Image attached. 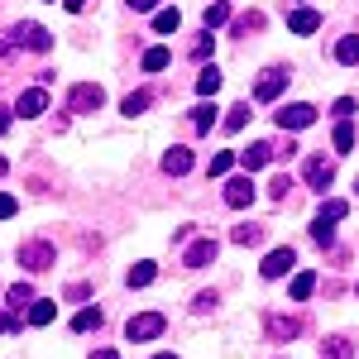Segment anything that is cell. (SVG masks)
Returning <instances> with one entry per match:
<instances>
[{
  "label": "cell",
  "instance_id": "cell-1",
  "mask_svg": "<svg viewBox=\"0 0 359 359\" xmlns=\"http://www.w3.org/2000/svg\"><path fill=\"white\" fill-rule=\"evenodd\" d=\"M345 216H350V206H345V201H321L316 225H311V240H316V245H331V235H335L331 225H340Z\"/></svg>",
  "mask_w": 359,
  "mask_h": 359
},
{
  "label": "cell",
  "instance_id": "cell-2",
  "mask_svg": "<svg viewBox=\"0 0 359 359\" xmlns=\"http://www.w3.org/2000/svg\"><path fill=\"white\" fill-rule=\"evenodd\" d=\"M57 259V249L48 245V240H29V245H20V269H29V273H48Z\"/></svg>",
  "mask_w": 359,
  "mask_h": 359
},
{
  "label": "cell",
  "instance_id": "cell-3",
  "mask_svg": "<svg viewBox=\"0 0 359 359\" xmlns=\"http://www.w3.org/2000/svg\"><path fill=\"white\" fill-rule=\"evenodd\" d=\"M163 331H168L163 311H139V316L125 321V335H130V340H154V335H163Z\"/></svg>",
  "mask_w": 359,
  "mask_h": 359
},
{
  "label": "cell",
  "instance_id": "cell-4",
  "mask_svg": "<svg viewBox=\"0 0 359 359\" xmlns=\"http://www.w3.org/2000/svg\"><path fill=\"white\" fill-rule=\"evenodd\" d=\"M101 101H106V91H101L96 82H77L72 91H67V106H72L77 115H91V111H101Z\"/></svg>",
  "mask_w": 359,
  "mask_h": 359
},
{
  "label": "cell",
  "instance_id": "cell-5",
  "mask_svg": "<svg viewBox=\"0 0 359 359\" xmlns=\"http://www.w3.org/2000/svg\"><path fill=\"white\" fill-rule=\"evenodd\" d=\"M283 86H287V72H283V67H269V72H259L254 96H259V101H278V96H283Z\"/></svg>",
  "mask_w": 359,
  "mask_h": 359
},
{
  "label": "cell",
  "instance_id": "cell-6",
  "mask_svg": "<svg viewBox=\"0 0 359 359\" xmlns=\"http://www.w3.org/2000/svg\"><path fill=\"white\" fill-rule=\"evenodd\" d=\"M273 120H278V125H283V130H306V125L316 120V111H311L306 101H297V106H283V111H278Z\"/></svg>",
  "mask_w": 359,
  "mask_h": 359
},
{
  "label": "cell",
  "instance_id": "cell-7",
  "mask_svg": "<svg viewBox=\"0 0 359 359\" xmlns=\"http://www.w3.org/2000/svg\"><path fill=\"white\" fill-rule=\"evenodd\" d=\"M331 182H335V163H331V158H306V187L326 192Z\"/></svg>",
  "mask_w": 359,
  "mask_h": 359
},
{
  "label": "cell",
  "instance_id": "cell-8",
  "mask_svg": "<svg viewBox=\"0 0 359 359\" xmlns=\"http://www.w3.org/2000/svg\"><path fill=\"white\" fill-rule=\"evenodd\" d=\"M235 158H240V168H245V172H259V168L273 163V144H264V139H259V144H249L245 154H235Z\"/></svg>",
  "mask_w": 359,
  "mask_h": 359
},
{
  "label": "cell",
  "instance_id": "cell-9",
  "mask_svg": "<svg viewBox=\"0 0 359 359\" xmlns=\"http://www.w3.org/2000/svg\"><path fill=\"white\" fill-rule=\"evenodd\" d=\"M292 264H297V254H292V249L283 245V249H273V254H269V259L259 264V273H264V278H283L287 269H292Z\"/></svg>",
  "mask_w": 359,
  "mask_h": 359
},
{
  "label": "cell",
  "instance_id": "cell-10",
  "mask_svg": "<svg viewBox=\"0 0 359 359\" xmlns=\"http://www.w3.org/2000/svg\"><path fill=\"white\" fill-rule=\"evenodd\" d=\"M216 254H221V249H216V240H192L182 264H187V269H206V264H216Z\"/></svg>",
  "mask_w": 359,
  "mask_h": 359
},
{
  "label": "cell",
  "instance_id": "cell-11",
  "mask_svg": "<svg viewBox=\"0 0 359 359\" xmlns=\"http://www.w3.org/2000/svg\"><path fill=\"white\" fill-rule=\"evenodd\" d=\"M302 335V316H269V340H297Z\"/></svg>",
  "mask_w": 359,
  "mask_h": 359
},
{
  "label": "cell",
  "instance_id": "cell-12",
  "mask_svg": "<svg viewBox=\"0 0 359 359\" xmlns=\"http://www.w3.org/2000/svg\"><path fill=\"white\" fill-rule=\"evenodd\" d=\"M15 34L25 39V48H34V53H48V48H53V34H48L43 25H20Z\"/></svg>",
  "mask_w": 359,
  "mask_h": 359
},
{
  "label": "cell",
  "instance_id": "cell-13",
  "mask_svg": "<svg viewBox=\"0 0 359 359\" xmlns=\"http://www.w3.org/2000/svg\"><path fill=\"white\" fill-rule=\"evenodd\" d=\"M48 111V91H43V86H34V91H25V96H20V101H15V115H43Z\"/></svg>",
  "mask_w": 359,
  "mask_h": 359
},
{
  "label": "cell",
  "instance_id": "cell-14",
  "mask_svg": "<svg viewBox=\"0 0 359 359\" xmlns=\"http://www.w3.org/2000/svg\"><path fill=\"white\" fill-rule=\"evenodd\" d=\"M249 201H254V182H249V177H230V182H225V206L240 211V206H249Z\"/></svg>",
  "mask_w": 359,
  "mask_h": 359
},
{
  "label": "cell",
  "instance_id": "cell-15",
  "mask_svg": "<svg viewBox=\"0 0 359 359\" xmlns=\"http://www.w3.org/2000/svg\"><path fill=\"white\" fill-rule=\"evenodd\" d=\"M187 168H192V149H182V144H172V149L163 154V172H168V177H182Z\"/></svg>",
  "mask_w": 359,
  "mask_h": 359
},
{
  "label": "cell",
  "instance_id": "cell-16",
  "mask_svg": "<svg viewBox=\"0 0 359 359\" xmlns=\"http://www.w3.org/2000/svg\"><path fill=\"white\" fill-rule=\"evenodd\" d=\"M287 29H292V34H316V29H321V15H316V10H292V15H287Z\"/></svg>",
  "mask_w": 359,
  "mask_h": 359
},
{
  "label": "cell",
  "instance_id": "cell-17",
  "mask_svg": "<svg viewBox=\"0 0 359 359\" xmlns=\"http://www.w3.org/2000/svg\"><path fill=\"white\" fill-rule=\"evenodd\" d=\"M321 359H355V340H350V335H331V340L321 345Z\"/></svg>",
  "mask_w": 359,
  "mask_h": 359
},
{
  "label": "cell",
  "instance_id": "cell-18",
  "mask_svg": "<svg viewBox=\"0 0 359 359\" xmlns=\"http://www.w3.org/2000/svg\"><path fill=\"white\" fill-rule=\"evenodd\" d=\"M57 316V302H48V297H34L29 302V326H48Z\"/></svg>",
  "mask_w": 359,
  "mask_h": 359
},
{
  "label": "cell",
  "instance_id": "cell-19",
  "mask_svg": "<svg viewBox=\"0 0 359 359\" xmlns=\"http://www.w3.org/2000/svg\"><path fill=\"white\" fill-rule=\"evenodd\" d=\"M230 240H235V245H264V225H254V221H245V225H235V230H230Z\"/></svg>",
  "mask_w": 359,
  "mask_h": 359
},
{
  "label": "cell",
  "instance_id": "cell-20",
  "mask_svg": "<svg viewBox=\"0 0 359 359\" xmlns=\"http://www.w3.org/2000/svg\"><path fill=\"white\" fill-rule=\"evenodd\" d=\"M287 292H292V302H306V297L316 292V273H311V269H302V273L292 278V287H287Z\"/></svg>",
  "mask_w": 359,
  "mask_h": 359
},
{
  "label": "cell",
  "instance_id": "cell-21",
  "mask_svg": "<svg viewBox=\"0 0 359 359\" xmlns=\"http://www.w3.org/2000/svg\"><path fill=\"white\" fill-rule=\"evenodd\" d=\"M101 326V306H82L77 316H72V331L82 335V331H96Z\"/></svg>",
  "mask_w": 359,
  "mask_h": 359
},
{
  "label": "cell",
  "instance_id": "cell-22",
  "mask_svg": "<svg viewBox=\"0 0 359 359\" xmlns=\"http://www.w3.org/2000/svg\"><path fill=\"white\" fill-rule=\"evenodd\" d=\"M5 302H10V311L20 316V306H29V302H34V287H29V283H15V287L5 292Z\"/></svg>",
  "mask_w": 359,
  "mask_h": 359
},
{
  "label": "cell",
  "instance_id": "cell-23",
  "mask_svg": "<svg viewBox=\"0 0 359 359\" xmlns=\"http://www.w3.org/2000/svg\"><path fill=\"white\" fill-rule=\"evenodd\" d=\"M335 62H345V67L359 62V34H350V39H340V43H335Z\"/></svg>",
  "mask_w": 359,
  "mask_h": 359
},
{
  "label": "cell",
  "instance_id": "cell-24",
  "mask_svg": "<svg viewBox=\"0 0 359 359\" xmlns=\"http://www.w3.org/2000/svg\"><path fill=\"white\" fill-rule=\"evenodd\" d=\"M196 91H201V96H216V91H221V72H216V67H201V72H196Z\"/></svg>",
  "mask_w": 359,
  "mask_h": 359
},
{
  "label": "cell",
  "instance_id": "cell-25",
  "mask_svg": "<svg viewBox=\"0 0 359 359\" xmlns=\"http://www.w3.org/2000/svg\"><path fill=\"white\" fill-rule=\"evenodd\" d=\"M331 144H335V154H350V149H355V125H350V120H340Z\"/></svg>",
  "mask_w": 359,
  "mask_h": 359
},
{
  "label": "cell",
  "instance_id": "cell-26",
  "mask_svg": "<svg viewBox=\"0 0 359 359\" xmlns=\"http://www.w3.org/2000/svg\"><path fill=\"white\" fill-rule=\"evenodd\" d=\"M221 25H230V5L216 0V5H206V34H211V29H221Z\"/></svg>",
  "mask_w": 359,
  "mask_h": 359
},
{
  "label": "cell",
  "instance_id": "cell-27",
  "mask_svg": "<svg viewBox=\"0 0 359 359\" xmlns=\"http://www.w3.org/2000/svg\"><path fill=\"white\" fill-rule=\"evenodd\" d=\"M149 106H154V96H149V91H130L120 111H125V115H144V111H149Z\"/></svg>",
  "mask_w": 359,
  "mask_h": 359
},
{
  "label": "cell",
  "instance_id": "cell-28",
  "mask_svg": "<svg viewBox=\"0 0 359 359\" xmlns=\"http://www.w3.org/2000/svg\"><path fill=\"white\" fill-rule=\"evenodd\" d=\"M259 29H264V15H259V10H249V15H240V20H235V39H245V34H259Z\"/></svg>",
  "mask_w": 359,
  "mask_h": 359
},
{
  "label": "cell",
  "instance_id": "cell-29",
  "mask_svg": "<svg viewBox=\"0 0 359 359\" xmlns=\"http://www.w3.org/2000/svg\"><path fill=\"white\" fill-rule=\"evenodd\" d=\"M211 125H216V106H196V111H192V130H196V135H206Z\"/></svg>",
  "mask_w": 359,
  "mask_h": 359
},
{
  "label": "cell",
  "instance_id": "cell-30",
  "mask_svg": "<svg viewBox=\"0 0 359 359\" xmlns=\"http://www.w3.org/2000/svg\"><path fill=\"white\" fill-rule=\"evenodd\" d=\"M177 25H182L177 10H158V15H154V29H158V34H177Z\"/></svg>",
  "mask_w": 359,
  "mask_h": 359
},
{
  "label": "cell",
  "instance_id": "cell-31",
  "mask_svg": "<svg viewBox=\"0 0 359 359\" xmlns=\"http://www.w3.org/2000/svg\"><path fill=\"white\" fill-rule=\"evenodd\" d=\"M154 273H158V269H154L149 259H144V264H135V269H130V287H149V283H154Z\"/></svg>",
  "mask_w": 359,
  "mask_h": 359
},
{
  "label": "cell",
  "instance_id": "cell-32",
  "mask_svg": "<svg viewBox=\"0 0 359 359\" xmlns=\"http://www.w3.org/2000/svg\"><path fill=\"white\" fill-rule=\"evenodd\" d=\"M168 67V48H149L144 53V72H163Z\"/></svg>",
  "mask_w": 359,
  "mask_h": 359
},
{
  "label": "cell",
  "instance_id": "cell-33",
  "mask_svg": "<svg viewBox=\"0 0 359 359\" xmlns=\"http://www.w3.org/2000/svg\"><path fill=\"white\" fill-rule=\"evenodd\" d=\"M245 120H249V106H230L225 111V130H245Z\"/></svg>",
  "mask_w": 359,
  "mask_h": 359
},
{
  "label": "cell",
  "instance_id": "cell-34",
  "mask_svg": "<svg viewBox=\"0 0 359 359\" xmlns=\"http://www.w3.org/2000/svg\"><path fill=\"white\" fill-rule=\"evenodd\" d=\"M235 168V154H211V177H225Z\"/></svg>",
  "mask_w": 359,
  "mask_h": 359
},
{
  "label": "cell",
  "instance_id": "cell-35",
  "mask_svg": "<svg viewBox=\"0 0 359 359\" xmlns=\"http://www.w3.org/2000/svg\"><path fill=\"white\" fill-rule=\"evenodd\" d=\"M292 192V177H287V172H278L273 182H269V196H287Z\"/></svg>",
  "mask_w": 359,
  "mask_h": 359
},
{
  "label": "cell",
  "instance_id": "cell-36",
  "mask_svg": "<svg viewBox=\"0 0 359 359\" xmlns=\"http://www.w3.org/2000/svg\"><path fill=\"white\" fill-rule=\"evenodd\" d=\"M331 115H335V120H350V115H355V101H350V96H340V101L331 106Z\"/></svg>",
  "mask_w": 359,
  "mask_h": 359
},
{
  "label": "cell",
  "instance_id": "cell-37",
  "mask_svg": "<svg viewBox=\"0 0 359 359\" xmlns=\"http://www.w3.org/2000/svg\"><path fill=\"white\" fill-rule=\"evenodd\" d=\"M196 311H211V306H221V297H216V292H196Z\"/></svg>",
  "mask_w": 359,
  "mask_h": 359
},
{
  "label": "cell",
  "instance_id": "cell-38",
  "mask_svg": "<svg viewBox=\"0 0 359 359\" xmlns=\"http://www.w3.org/2000/svg\"><path fill=\"white\" fill-rule=\"evenodd\" d=\"M15 39H20L15 29H5V34H0V57H10V53H15Z\"/></svg>",
  "mask_w": 359,
  "mask_h": 359
},
{
  "label": "cell",
  "instance_id": "cell-39",
  "mask_svg": "<svg viewBox=\"0 0 359 359\" xmlns=\"http://www.w3.org/2000/svg\"><path fill=\"white\" fill-rule=\"evenodd\" d=\"M15 206H20L15 196H10V192H0V221H10V216H15Z\"/></svg>",
  "mask_w": 359,
  "mask_h": 359
},
{
  "label": "cell",
  "instance_id": "cell-40",
  "mask_svg": "<svg viewBox=\"0 0 359 359\" xmlns=\"http://www.w3.org/2000/svg\"><path fill=\"white\" fill-rule=\"evenodd\" d=\"M5 331H20V316H15V311H0V335Z\"/></svg>",
  "mask_w": 359,
  "mask_h": 359
},
{
  "label": "cell",
  "instance_id": "cell-41",
  "mask_svg": "<svg viewBox=\"0 0 359 359\" xmlns=\"http://www.w3.org/2000/svg\"><path fill=\"white\" fill-rule=\"evenodd\" d=\"M206 53H211V34H201V39L192 43V57H206Z\"/></svg>",
  "mask_w": 359,
  "mask_h": 359
},
{
  "label": "cell",
  "instance_id": "cell-42",
  "mask_svg": "<svg viewBox=\"0 0 359 359\" xmlns=\"http://www.w3.org/2000/svg\"><path fill=\"white\" fill-rule=\"evenodd\" d=\"M154 5H158V0H130V10H139V15H144V10H154Z\"/></svg>",
  "mask_w": 359,
  "mask_h": 359
},
{
  "label": "cell",
  "instance_id": "cell-43",
  "mask_svg": "<svg viewBox=\"0 0 359 359\" xmlns=\"http://www.w3.org/2000/svg\"><path fill=\"white\" fill-rule=\"evenodd\" d=\"M10 115H15V111H5V106H0V135L10 130Z\"/></svg>",
  "mask_w": 359,
  "mask_h": 359
},
{
  "label": "cell",
  "instance_id": "cell-44",
  "mask_svg": "<svg viewBox=\"0 0 359 359\" xmlns=\"http://www.w3.org/2000/svg\"><path fill=\"white\" fill-rule=\"evenodd\" d=\"M62 5H67L72 15H77V10H86V0H62Z\"/></svg>",
  "mask_w": 359,
  "mask_h": 359
},
{
  "label": "cell",
  "instance_id": "cell-45",
  "mask_svg": "<svg viewBox=\"0 0 359 359\" xmlns=\"http://www.w3.org/2000/svg\"><path fill=\"white\" fill-rule=\"evenodd\" d=\"M91 359H120V355H115V350H96Z\"/></svg>",
  "mask_w": 359,
  "mask_h": 359
},
{
  "label": "cell",
  "instance_id": "cell-46",
  "mask_svg": "<svg viewBox=\"0 0 359 359\" xmlns=\"http://www.w3.org/2000/svg\"><path fill=\"white\" fill-rule=\"evenodd\" d=\"M158 359H172V355H158Z\"/></svg>",
  "mask_w": 359,
  "mask_h": 359
},
{
  "label": "cell",
  "instance_id": "cell-47",
  "mask_svg": "<svg viewBox=\"0 0 359 359\" xmlns=\"http://www.w3.org/2000/svg\"><path fill=\"white\" fill-rule=\"evenodd\" d=\"M355 192H359V182H355Z\"/></svg>",
  "mask_w": 359,
  "mask_h": 359
},
{
  "label": "cell",
  "instance_id": "cell-48",
  "mask_svg": "<svg viewBox=\"0 0 359 359\" xmlns=\"http://www.w3.org/2000/svg\"><path fill=\"white\" fill-rule=\"evenodd\" d=\"M355 292H359V283H355Z\"/></svg>",
  "mask_w": 359,
  "mask_h": 359
},
{
  "label": "cell",
  "instance_id": "cell-49",
  "mask_svg": "<svg viewBox=\"0 0 359 359\" xmlns=\"http://www.w3.org/2000/svg\"><path fill=\"white\" fill-rule=\"evenodd\" d=\"M53 5H57V0H53Z\"/></svg>",
  "mask_w": 359,
  "mask_h": 359
}]
</instances>
